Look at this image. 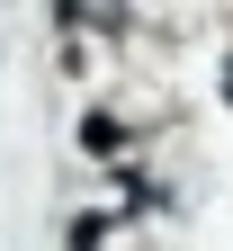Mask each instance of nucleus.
<instances>
[{
    "mask_svg": "<svg viewBox=\"0 0 233 251\" xmlns=\"http://www.w3.org/2000/svg\"><path fill=\"white\" fill-rule=\"evenodd\" d=\"M117 144H126V126H117V117H108V108H99V117H90V126H81V152H117Z\"/></svg>",
    "mask_w": 233,
    "mask_h": 251,
    "instance_id": "obj_1",
    "label": "nucleus"
}]
</instances>
